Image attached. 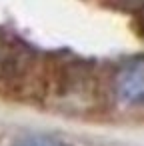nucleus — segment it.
Returning <instances> with one entry per match:
<instances>
[{
  "instance_id": "1",
  "label": "nucleus",
  "mask_w": 144,
  "mask_h": 146,
  "mask_svg": "<svg viewBox=\"0 0 144 146\" xmlns=\"http://www.w3.org/2000/svg\"><path fill=\"white\" fill-rule=\"evenodd\" d=\"M114 94L124 104L144 102V56H132L114 74Z\"/></svg>"
},
{
  "instance_id": "3",
  "label": "nucleus",
  "mask_w": 144,
  "mask_h": 146,
  "mask_svg": "<svg viewBox=\"0 0 144 146\" xmlns=\"http://www.w3.org/2000/svg\"><path fill=\"white\" fill-rule=\"evenodd\" d=\"M10 58H12V48H10V44L2 36H0V72L8 68Z\"/></svg>"
},
{
  "instance_id": "2",
  "label": "nucleus",
  "mask_w": 144,
  "mask_h": 146,
  "mask_svg": "<svg viewBox=\"0 0 144 146\" xmlns=\"http://www.w3.org/2000/svg\"><path fill=\"white\" fill-rule=\"evenodd\" d=\"M12 146H66L62 140L54 138V136H46V134H26L14 140Z\"/></svg>"
}]
</instances>
